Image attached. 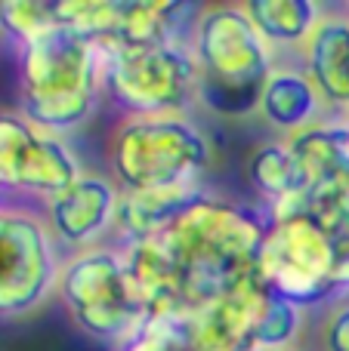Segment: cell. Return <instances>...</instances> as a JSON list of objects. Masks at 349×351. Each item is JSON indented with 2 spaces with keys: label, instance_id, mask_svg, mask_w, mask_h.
I'll return each mask as SVG.
<instances>
[{
  "label": "cell",
  "instance_id": "obj_1",
  "mask_svg": "<svg viewBox=\"0 0 349 351\" xmlns=\"http://www.w3.org/2000/svg\"><path fill=\"white\" fill-rule=\"evenodd\" d=\"M269 219L251 206L201 194L167 231L127 243V265L152 315L201 311L251 287Z\"/></svg>",
  "mask_w": 349,
  "mask_h": 351
},
{
  "label": "cell",
  "instance_id": "obj_2",
  "mask_svg": "<svg viewBox=\"0 0 349 351\" xmlns=\"http://www.w3.org/2000/svg\"><path fill=\"white\" fill-rule=\"evenodd\" d=\"M102 49L56 25L19 49V114L47 133L74 130L96 111Z\"/></svg>",
  "mask_w": 349,
  "mask_h": 351
},
{
  "label": "cell",
  "instance_id": "obj_3",
  "mask_svg": "<svg viewBox=\"0 0 349 351\" xmlns=\"http://www.w3.org/2000/svg\"><path fill=\"white\" fill-rule=\"evenodd\" d=\"M189 47L198 65V102L232 121L257 114L275 59L245 6H204Z\"/></svg>",
  "mask_w": 349,
  "mask_h": 351
},
{
  "label": "cell",
  "instance_id": "obj_4",
  "mask_svg": "<svg viewBox=\"0 0 349 351\" xmlns=\"http://www.w3.org/2000/svg\"><path fill=\"white\" fill-rule=\"evenodd\" d=\"M59 296L74 327L90 339L121 348L152 317L127 265L124 247L80 250L62 259Z\"/></svg>",
  "mask_w": 349,
  "mask_h": 351
},
{
  "label": "cell",
  "instance_id": "obj_5",
  "mask_svg": "<svg viewBox=\"0 0 349 351\" xmlns=\"http://www.w3.org/2000/svg\"><path fill=\"white\" fill-rule=\"evenodd\" d=\"M109 160L121 191L198 185L214 145L189 114L127 117L111 136Z\"/></svg>",
  "mask_w": 349,
  "mask_h": 351
},
{
  "label": "cell",
  "instance_id": "obj_6",
  "mask_svg": "<svg viewBox=\"0 0 349 351\" xmlns=\"http://www.w3.org/2000/svg\"><path fill=\"white\" fill-rule=\"evenodd\" d=\"M99 49L102 93L127 117L185 114L198 102V65L189 40Z\"/></svg>",
  "mask_w": 349,
  "mask_h": 351
},
{
  "label": "cell",
  "instance_id": "obj_7",
  "mask_svg": "<svg viewBox=\"0 0 349 351\" xmlns=\"http://www.w3.org/2000/svg\"><path fill=\"white\" fill-rule=\"evenodd\" d=\"M337 243L319 216L291 210L269 216L260 253V284L297 308H313L337 293Z\"/></svg>",
  "mask_w": 349,
  "mask_h": 351
},
{
  "label": "cell",
  "instance_id": "obj_8",
  "mask_svg": "<svg viewBox=\"0 0 349 351\" xmlns=\"http://www.w3.org/2000/svg\"><path fill=\"white\" fill-rule=\"evenodd\" d=\"M59 243L41 210L0 200V317L37 311L59 287Z\"/></svg>",
  "mask_w": 349,
  "mask_h": 351
},
{
  "label": "cell",
  "instance_id": "obj_9",
  "mask_svg": "<svg viewBox=\"0 0 349 351\" xmlns=\"http://www.w3.org/2000/svg\"><path fill=\"white\" fill-rule=\"evenodd\" d=\"M204 6L183 0H59L56 22L96 47L189 40Z\"/></svg>",
  "mask_w": 349,
  "mask_h": 351
},
{
  "label": "cell",
  "instance_id": "obj_10",
  "mask_svg": "<svg viewBox=\"0 0 349 351\" xmlns=\"http://www.w3.org/2000/svg\"><path fill=\"white\" fill-rule=\"evenodd\" d=\"M263 296L266 287L257 278L210 308L152 315L117 351H251Z\"/></svg>",
  "mask_w": 349,
  "mask_h": 351
},
{
  "label": "cell",
  "instance_id": "obj_11",
  "mask_svg": "<svg viewBox=\"0 0 349 351\" xmlns=\"http://www.w3.org/2000/svg\"><path fill=\"white\" fill-rule=\"evenodd\" d=\"M84 176L74 152L56 133L19 111H0V191L49 200Z\"/></svg>",
  "mask_w": 349,
  "mask_h": 351
},
{
  "label": "cell",
  "instance_id": "obj_12",
  "mask_svg": "<svg viewBox=\"0 0 349 351\" xmlns=\"http://www.w3.org/2000/svg\"><path fill=\"white\" fill-rule=\"evenodd\" d=\"M117 210H121L117 182L99 173H84L65 191L43 200L41 213L56 243L71 256L99 247L109 231H117Z\"/></svg>",
  "mask_w": 349,
  "mask_h": 351
},
{
  "label": "cell",
  "instance_id": "obj_13",
  "mask_svg": "<svg viewBox=\"0 0 349 351\" xmlns=\"http://www.w3.org/2000/svg\"><path fill=\"white\" fill-rule=\"evenodd\" d=\"M303 71L325 105L349 108V16H325L303 43Z\"/></svg>",
  "mask_w": 349,
  "mask_h": 351
},
{
  "label": "cell",
  "instance_id": "obj_14",
  "mask_svg": "<svg viewBox=\"0 0 349 351\" xmlns=\"http://www.w3.org/2000/svg\"><path fill=\"white\" fill-rule=\"evenodd\" d=\"M247 179H251L254 191L263 200H269L272 213L269 216H282V213L300 210L306 204L309 191V176L303 170L300 158L294 154L291 142H266L247 158Z\"/></svg>",
  "mask_w": 349,
  "mask_h": 351
},
{
  "label": "cell",
  "instance_id": "obj_15",
  "mask_svg": "<svg viewBox=\"0 0 349 351\" xmlns=\"http://www.w3.org/2000/svg\"><path fill=\"white\" fill-rule=\"evenodd\" d=\"M322 108H325V99H322L313 77L303 68L275 65V71L266 80L257 114L269 127L282 130L288 136H297L322 121Z\"/></svg>",
  "mask_w": 349,
  "mask_h": 351
},
{
  "label": "cell",
  "instance_id": "obj_16",
  "mask_svg": "<svg viewBox=\"0 0 349 351\" xmlns=\"http://www.w3.org/2000/svg\"><path fill=\"white\" fill-rule=\"evenodd\" d=\"M198 185H170V188H142V191H121L117 210V231L124 234V247L139 241H152L167 231L198 197Z\"/></svg>",
  "mask_w": 349,
  "mask_h": 351
},
{
  "label": "cell",
  "instance_id": "obj_17",
  "mask_svg": "<svg viewBox=\"0 0 349 351\" xmlns=\"http://www.w3.org/2000/svg\"><path fill=\"white\" fill-rule=\"evenodd\" d=\"M294 154L300 158L309 176L313 191L328 188L349 176V121H325L313 123L297 136H288ZM309 191V194H313Z\"/></svg>",
  "mask_w": 349,
  "mask_h": 351
},
{
  "label": "cell",
  "instance_id": "obj_18",
  "mask_svg": "<svg viewBox=\"0 0 349 351\" xmlns=\"http://www.w3.org/2000/svg\"><path fill=\"white\" fill-rule=\"evenodd\" d=\"M241 6L269 47H303L325 19L313 0H247Z\"/></svg>",
  "mask_w": 349,
  "mask_h": 351
},
{
  "label": "cell",
  "instance_id": "obj_19",
  "mask_svg": "<svg viewBox=\"0 0 349 351\" xmlns=\"http://www.w3.org/2000/svg\"><path fill=\"white\" fill-rule=\"evenodd\" d=\"M303 327V308L284 302L282 296L266 290L260 305L257 324H254L251 348H294Z\"/></svg>",
  "mask_w": 349,
  "mask_h": 351
},
{
  "label": "cell",
  "instance_id": "obj_20",
  "mask_svg": "<svg viewBox=\"0 0 349 351\" xmlns=\"http://www.w3.org/2000/svg\"><path fill=\"white\" fill-rule=\"evenodd\" d=\"M56 25H59L56 22V3H41V0H3L0 3V28L19 47L34 43Z\"/></svg>",
  "mask_w": 349,
  "mask_h": 351
},
{
  "label": "cell",
  "instance_id": "obj_21",
  "mask_svg": "<svg viewBox=\"0 0 349 351\" xmlns=\"http://www.w3.org/2000/svg\"><path fill=\"white\" fill-rule=\"evenodd\" d=\"M300 210L313 213V216L322 219L331 234H340V237H349V176L328 188H319L306 197V204Z\"/></svg>",
  "mask_w": 349,
  "mask_h": 351
},
{
  "label": "cell",
  "instance_id": "obj_22",
  "mask_svg": "<svg viewBox=\"0 0 349 351\" xmlns=\"http://www.w3.org/2000/svg\"><path fill=\"white\" fill-rule=\"evenodd\" d=\"M325 351H349V302L337 305L325 324Z\"/></svg>",
  "mask_w": 349,
  "mask_h": 351
},
{
  "label": "cell",
  "instance_id": "obj_23",
  "mask_svg": "<svg viewBox=\"0 0 349 351\" xmlns=\"http://www.w3.org/2000/svg\"><path fill=\"white\" fill-rule=\"evenodd\" d=\"M251 351H294V348H251Z\"/></svg>",
  "mask_w": 349,
  "mask_h": 351
},
{
  "label": "cell",
  "instance_id": "obj_24",
  "mask_svg": "<svg viewBox=\"0 0 349 351\" xmlns=\"http://www.w3.org/2000/svg\"><path fill=\"white\" fill-rule=\"evenodd\" d=\"M346 16H349V6H346Z\"/></svg>",
  "mask_w": 349,
  "mask_h": 351
}]
</instances>
